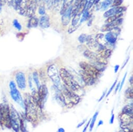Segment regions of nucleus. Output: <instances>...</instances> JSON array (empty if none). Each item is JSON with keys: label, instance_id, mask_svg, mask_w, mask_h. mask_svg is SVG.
Returning <instances> with one entry per match:
<instances>
[{"label": "nucleus", "instance_id": "1", "mask_svg": "<svg viewBox=\"0 0 133 132\" xmlns=\"http://www.w3.org/2000/svg\"><path fill=\"white\" fill-rule=\"evenodd\" d=\"M24 101L25 109V118L31 123H35L38 120V114L36 104L32 101L30 96H27Z\"/></svg>", "mask_w": 133, "mask_h": 132}, {"label": "nucleus", "instance_id": "2", "mask_svg": "<svg viewBox=\"0 0 133 132\" xmlns=\"http://www.w3.org/2000/svg\"><path fill=\"white\" fill-rule=\"evenodd\" d=\"M59 75L65 86L73 91H77L81 89L80 85L66 69L61 68L59 70Z\"/></svg>", "mask_w": 133, "mask_h": 132}, {"label": "nucleus", "instance_id": "3", "mask_svg": "<svg viewBox=\"0 0 133 132\" xmlns=\"http://www.w3.org/2000/svg\"><path fill=\"white\" fill-rule=\"evenodd\" d=\"M61 91L64 97V105L69 108L73 107L74 105H77L79 102V96L66 87L62 86Z\"/></svg>", "mask_w": 133, "mask_h": 132}, {"label": "nucleus", "instance_id": "4", "mask_svg": "<svg viewBox=\"0 0 133 132\" xmlns=\"http://www.w3.org/2000/svg\"><path fill=\"white\" fill-rule=\"evenodd\" d=\"M0 125L2 127L11 128L10 107L6 102L0 104Z\"/></svg>", "mask_w": 133, "mask_h": 132}, {"label": "nucleus", "instance_id": "5", "mask_svg": "<svg viewBox=\"0 0 133 132\" xmlns=\"http://www.w3.org/2000/svg\"><path fill=\"white\" fill-rule=\"evenodd\" d=\"M9 87L10 90V95L12 99L23 109H25L24 101L20 92L17 89L16 85L14 81L12 80L10 82Z\"/></svg>", "mask_w": 133, "mask_h": 132}, {"label": "nucleus", "instance_id": "6", "mask_svg": "<svg viewBox=\"0 0 133 132\" xmlns=\"http://www.w3.org/2000/svg\"><path fill=\"white\" fill-rule=\"evenodd\" d=\"M47 74L48 77L54 84V85L61 90L62 88L61 83V79L58 70L55 64H51L49 66L47 69Z\"/></svg>", "mask_w": 133, "mask_h": 132}, {"label": "nucleus", "instance_id": "7", "mask_svg": "<svg viewBox=\"0 0 133 132\" xmlns=\"http://www.w3.org/2000/svg\"><path fill=\"white\" fill-rule=\"evenodd\" d=\"M81 69L87 74L96 79L100 75V71L95 66H94L86 61H82L79 63Z\"/></svg>", "mask_w": 133, "mask_h": 132}, {"label": "nucleus", "instance_id": "8", "mask_svg": "<svg viewBox=\"0 0 133 132\" xmlns=\"http://www.w3.org/2000/svg\"><path fill=\"white\" fill-rule=\"evenodd\" d=\"M10 113H11V128L15 132H19V118L20 114L16 110L14 107L11 105L10 107Z\"/></svg>", "mask_w": 133, "mask_h": 132}, {"label": "nucleus", "instance_id": "9", "mask_svg": "<svg viewBox=\"0 0 133 132\" xmlns=\"http://www.w3.org/2000/svg\"><path fill=\"white\" fill-rule=\"evenodd\" d=\"M38 91V95L39 99L40 108L41 109L44 107V106L47 100L49 95L48 90L45 84L40 85Z\"/></svg>", "mask_w": 133, "mask_h": 132}, {"label": "nucleus", "instance_id": "10", "mask_svg": "<svg viewBox=\"0 0 133 132\" xmlns=\"http://www.w3.org/2000/svg\"><path fill=\"white\" fill-rule=\"evenodd\" d=\"M15 80L18 87L21 90H24L26 88V79L25 74L19 71L15 75Z\"/></svg>", "mask_w": 133, "mask_h": 132}, {"label": "nucleus", "instance_id": "11", "mask_svg": "<svg viewBox=\"0 0 133 132\" xmlns=\"http://www.w3.org/2000/svg\"><path fill=\"white\" fill-rule=\"evenodd\" d=\"M37 4L36 0H28L26 8L25 15L30 18L34 16L36 11Z\"/></svg>", "mask_w": 133, "mask_h": 132}, {"label": "nucleus", "instance_id": "12", "mask_svg": "<svg viewBox=\"0 0 133 132\" xmlns=\"http://www.w3.org/2000/svg\"><path fill=\"white\" fill-rule=\"evenodd\" d=\"M121 121V125L129 127L132 123V115H130L126 113H122L119 115Z\"/></svg>", "mask_w": 133, "mask_h": 132}, {"label": "nucleus", "instance_id": "13", "mask_svg": "<svg viewBox=\"0 0 133 132\" xmlns=\"http://www.w3.org/2000/svg\"><path fill=\"white\" fill-rule=\"evenodd\" d=\"M72 11V6L69 8L66 11L62 14V24L63 26H67L70 22Z\"/></svg>", "mask_w": 133, "mask_h": 132}, {"label": "nucleus", "instance_id": "14", "mask_svg": "<svg viewBox=\"0 0 133 132\" xmlns=\"http://www.w3.org/2000/svg\"><path fill=\"white\" fill-rule=\"evenodd\" d=\"M124 11V8L121 7V6H117V7H114L113 8H111V9L109 10L107 12H105L103 16L104 17H109L110 16H111L112 15L121 13Z\"/></svg>", "mask_w": 133, "mask_h": 132}, {"label": "nucleus", "instance_id": "15", "mask_svg": "<svg viewBox=\"0 0 133 132\" xmlns=\"http://www.w3.org/2000/svg\"><path fill=\"white\" fill-rule=\"evenodd\" d=\"M81 76L85 83L88 85H92L95 83V80L93 77L85 73L82 70L79 71Z\"/></svg>", "mask_w": 133, "mask_h": 132}, {"label": "nucleus", "instance_id": "16", "mask_svg": "<svg viewBox=\"0 0 133 132\" xmlns=\"http://www.w3.org/2000/svg\"><path fill=\"white\" fill-rule=\"evenodd\" d=\"M39 26L42 29H46L50 27V18L48 15L42 16L39 21Z\"/></svg>", "mask_w": 133, "mask_h": 132}, {"label": "nucleus", "instance_id": "17", "mask_svg": "<svg viewBox=\"0 0 133 132\" xmlns=\"http://www.w3.org/2000/svg\"><path fill=\"white\" fill-rule=\"evenodd\" d=\"M88 2V0H81V1L78 5V7L75 14H77L82 15L83 12H84V11L86 9V8H87Z\"/></svg>", "mask_w": 133, "mask_h": 132}, {"label": "nucleus", "instance_id": "18", "mask_svg": "<svg viewBox=\"0 0 133 132\" xmlns=\"http://www.w3.org/2000/svg\"><path fill=\"white\" fill-rule=\"evenodd\" d=\"M84 55L87 58L94 60L96 62L97 61L98 59L99 58V56H98V54L91 51L90 50H86L84 53Z\"/></svg>", "mask_w": 133, "mask_h": 132}, {"label": "nucleus", "instance_id": "19", "mask_svg": "<svg viewBox=\"0 0 133 132\" xmlns=\"http://www.w3.org/2000/svg\"><path fill=\"white\" fill-rule=\"evenodd\" d=\"M105 40L107 42L111 44H114L116 42L117 40L116 35L112 32H109L105 35Z\"/></svg>", "mask_w": 133, "mask_h": 132}, {"label": "nucleus", "instance_id": "20", "mask_svg": "<svg viewBox=\"0 0 133 132\" xmlns=\"http://www.w3.org/2000/svg\"><path fill=\"white\" fill-rule=\"evenodd\" d=\"M112 54V51L110 49H103L99 52L98 55L99 57L107 59L109 58Z\"/></svg>", "mask_w": 133, "mask_h": 132}, {"label": "nucleus", "instance_id": "21", "mask_svg": "<svg viewBox=\"0 0 133 132\" xmlns=\"http://www.w3.org/2000/svg\"><path fill=\"white\" fill-rule=\"evenodd\" d=\"M63 3L61 10V14L62 15L73 3L74 0H63Z\"/></svg>", "mask_w": 133, "mask_h": 132}, {"label": "nucleus", "instance_id": "22", "mask_svg": "<svg viewBox=\"0 0 133 132\" xmlns=\"http://www.w3.org/2000/svg\"><path fill=\"white\" fill-rule=\"evenodd\" d=\"M122 16H123V13H121L117 14L112 15L111 16H110V17H108V18L105 20V23L107 24H110L111 23H113V22L117 20V19H119Z\"/></svg>", "mask_w": 133, "mask_h": 132}, {"label": "nucleus", "instance_id": "23", "mask_svg": "<svg viewBox=\"0 0 133 132\" xmlns=\"http://www.w3.org/2000/svg\"><path fill=\"white\" fill-rule=\"evenodd\" d=\"M39 23V20L38 18L35 16H32L30 17L28 23V27L29 28H35L37 27Z\"/></svg>", "mask_w": 133, "mask_h": 132}, {"label": "nucleus", "instance_id": "24", "mask_svg": "<svg viewBox=\"0 0 133 132\" xmlns=\"http://www.w3.org/2000/svg\"><path fill=\"white\" fill-rule=\"evenodd\" d=\"M32 79L35 82V83L36 85V87L38 89H39L40 87V84L39 82V75L37 71H35L33 72L32 74Z\"/></svg>", "mask_w": 133, "mask_h": 132}, {"label": "nucleus", "instance_id": "25", "mask_svg": "<svg viewBox=\"0 0 133 132\" xmlns=\"http://www.w3.org/2000/svg\"><path fill=\"white\" fill-rule=\"evenodd\" d=\"M98 114H99V112L97 111L96 112L94 116H92V118L91 119V121H90V124H89V130L91 131L92 130L93 128H94V125H95V122L97 120V117H98Z\"/></svg>", "mask_w": 133, "mask_h": 132}, {"label": "nucleus", "instance_id": "26", "mask_svg": "<svg viewBox=\"0 0 133 132\" xmlns=\"http://www.w3.org/2000/svg\"><path fill=\"white\" fill-rule=\"evenodd\" d=\"M122 113L132 115V108L129 105L125 106L122 109Z\"/></svg>", "mask_w": 133, "mask_h": 132}, {"label": "nucleus", "instance_id": "27", "mask_svg": "<svg viewBox=\"0 0 133 132\" xmlns=\"http://www.w3.org/2000/svg\"><path fill=\"white\" fill-rule=\"evenodd\" d=\"M89 17V11L88 10L86 9L84 12L83 13V16L81 18V24L85 21L86 20H87L88 19Z\"/></svg>", "mask_w": 133, "mask_h": 132}, {"label": "nucleus", "instance_id": "28", "mask_svg": "<svg viewBox=\"0 0 133 132\" xmlns=\"http://www.w3.org/2000/svg\"><path fill=\"white\" fill-rule=\"evenodd\" d=\"M113 0H104L102 3V9L103 10H106L112 3Z\"/></svg>", "mask_w": 133, "mask_h": 132}, {"label": "nucleus", "instance_id": "29", "mask_svg": "<svg viewBox=\"0 0 133 132\" xmlns=\"http://www.w3.org/2000/svg\"><path fill=\"white\" fill-rule=\"evenodd\" d=\"M125 96L129 99H132L133 98V91L132 88H128L126 90Z\"/></svg>", "mask_w": 133, "mask_h": 132}, {"label": "nucleus", "instance_id": "30", "mask_svg": "<svg viewBox=\"0 0 133 132\" xmlns=\"http://www.w3.org/2000/svg\"><path fill=\"white\" fill-rule=\"evenodd\" d=\"M55 1V0H45V1L48 9H51L54 6Z\"/></svg>", "mask_w": 133, "mask_h": 132}, {"label": "nucleus", "instance_id": "31", "mask_svg": "<svg viewBox=\"0 0 133 132\" xmlns=\"http://www.w3.org/2000/svg\"><path fill=\"white\" fill-rule=\"evenodd\" d=\"M13 25L14 26V27L17 29L19 31H21L22 29V26L21 25V24L18 22V20L17 19H15L13 21Z\"/></svg>", "mask_w": 133, "mask_h": 132}, {"label": "nucleus", "instance_id": "32", "mask_svg": "<svg viewBox=\"0 0 133 132\" xmlns=\"http://www.w3.org/2000/svg\"><path fill=\"white\" fill-rule=\"evenodd\" d=\"M87 35L86 34H82L78 38V41L81 43H84L86 41Z\"/></svg>", "mask_w": 133, "mask_h": 132}, {"label": "nucleus", "instance_id": "33", "mask_svg": "<svg viewBox=\"0 0 133 132\" xmlns=\"http://www.w3.org/2000/svg\"><path fill=\"white\" fill-rule=\"evenodd\" d=\"M28 83H29V88L31 90V91H33L35 90L34 86H33V83H32V78L30 75H29L28 76Z\"/></svg>", "mask_w": 133, "mask_h": 132}, {"label": "nucleus", "instance_id": "34", "mask_svg": "<svg viewBox=\"0 0 133 132\" xmlns=\"http://www.w3.org/2000/svg\"><path fill=\"white\" fill-rule=\"evenodd\" d=\"M117 82V80H116L114 81V82L113 83V84L112 85V86H111V87H110V89H109V90L107 92V94H106V96H105L107 97H108V96H109V95L111 93V92L113 91V89L115 87V86L116 85V84Z\"/></svg>", "mask_w": 133, "mask_h": 132}, {"label": "nucleus", "instance_id": "35", "mask_svg": "<svg viewBox=\"0 0 133 132\" xmlns=\"http://www.w3.org/2000/svg\"><path fill=\"white\" fill-rule=\"evenodd\" d=\"M123 2V0H114L113 2L112 6L113 7H117L121 5Z\"/></svg>", "mask_w": 133, "mask_h": 132}, {"label": "nucleus", "instance_id": "36", "mask_svg": "<svg viewBox=\"0 0 133 132\" xmlns=\"http://www.w3.org/2000/svg\"><path fill=\"white\" fill-rule=\"evenodd\" d=\"M38 12L40 15H41L42 16L44 15L45 13V9L44 6L43 5H41L39 8Z\"/></svg>", "mask_w": 133, "mask_h": 132}, {"label": "nucleus", "instance_id": "37", "mask_svg": "<svg viewBox=\"0 0 133 132\" xmlns=\"http://www.w3.org/2000/svg\"><path fill=\"white\" fill-rule=\"evenodd\" d=\"M127 72H126L125 73V75H124L122 80V82L120 83V85H119V92H120L121 91V90H122V87H123V85L124 84L125 81V79H126V76H127Z\"/></svg>", "mask_w": 133, "mask_h": 132}, {"label": "nucleus", "instance_id": "38", "mask_svg": "<svg viewBox=\"0 0 133 132\" xmlns=\"http://www.w3.org/2000/svg\"><path fill=\"white\" fill-rule=\"evenodd\" d=\"M95 0H89V1L88 2V4L87 5V10H89L90 8H91V7L92 6V5L95 4Z\"/></svg>", "mask_w": 133, "mask_h": 132}, {"label": "nucleus", "instance_id": "39", "mask_svg": "<svg viewBox=\"0 0 133 132\" xmlns=\"http://www.w3.org/2000/svg\"><path fill=\"white\" fill-rule=\"evenodd\" d=\"M78 27H79V26H76V27H74V26H71L69 29V30H68L69 33H72L73 32H74L78 28Z\"/></svg>", "mask_w": 133, "mask_h": 132}, {"label": "nucleus", "instance_id": "40", "mask_svg": "<svg viewBox=\"0 0 133 132\" xmlns=\"http://www.w3.org/2000/svg\"><path fill=\"white\" fill-rule=\"evenodd\" d=\"M21 1H22V0H13V5H14V6L15 7V8L17 9L19 6Z\"/></svg>", "mask_w": 133, "mask_h": 132}, {"label": "nucleus", "instance_id": "41", "mask_svg": "<svg viewBox=\"0 0 133 132\" xmlns=\"http://www.w3.org/2000/svg\"><path fill=\"white\" fill-rule=\"evenodd\" d=\"M106 94H107V90H106L105 91H104V92H103L102 95H101V96L100 97V98L98 100V102H100V101L104 98V97L106 96Z\"/></svg>", "mask_w": 133, "mask_h": 132}, {"label": "nucleus", "instance_id": "42", "mask_svg": "<svg viewBox=\"0 0 133 132\" xmlns=\"http://www.w3.org/2000/svg\"><path fill=\"white\" fill-rule=\"evenodd\" d=\"M114 118H115V115L114 113H112L111 114V118H110V124H113L114 123Z\"/></svg>", "mask_w": 133, "mask_h": 132}, {"label": "nucleus", "instance_id": "43", "mask_svg": "<svg viewBox=\"0 0 133 132\" xmlns=\"http://www.w3.org/2000/svg\"><path fill=\"white\" fill-rule=\"evenodd\" d=\"M90 121H91V119L88 121V122L87 123V124H86V125L84 127V129H83L82 132H86V131H87V130L88 128V127L89 126V124H90Z\"/></svg>", "mask_w": 133, "mask_h": 132}, {"label": "nucleus", "instance_id": "44", "mask_svg": "<svg viewBox=\"0 0 133 132\" xmlns=\"http://www.w3.org/2000/svg\"><path fill=\"white\" fill-rule=\"evenodd\" d=\"M87 121V120L86 119H85V120H83L82 122H81V123H79L78 125H77V128H79V127H82L85 123H86V122Z\"/></svg>", "mask_w": 133, "mask_h": 132}, {"label": "nucleus", "instance_id": "45", "mask_svg": "<svg viewBox=\"0 0 133 132\" xmlns=\"http://www.w3.org/2000/svg\"><path fill=\"white\" fill-rule=\"evenodd\" d=\"M119 68V65H118V64H116L114 66V72L115 74L118 72Z\"/></svg>", "mask_w": 133, "mask_h": 132}, {"label": "nucleus", "instance_id": "46", "mask_svg": "<svg viewBox=\"0 0 133 132\" xmlns=\"http://www.w3.org/2000/svg\"><path fill=\"white\" fill-rule=\"evenodd\" d=\"M129 59V57H127V58L126 59V61L124 62V64H123V67H122V69H123V68L125 67V65H126V64L127 63V62L128 61Z\"/></svg>", "mask_w": 133, "mask_h": 132}, {"label": "nucleus", "instance_id": "47", "mask_svg": "<svg viewBox=\"0 0 133 132\" xmlns=\"http://www.w3.org/2000/svg\"><path fill=\"white\" fill-rule=\"evenodd\" d=\"M57 132H65V130L64 129V128L63 127H60L57 130Z\"/></svg>", "mask_w": 133, "mask_h": 132}, {"label": "nucleus", "instance_id": "48", "mask_svg": "<svg viewBox=\"0 0 133 132\" xmlns=\"http://www.w3.org/2000/svg\"><path fill=\"white\" fill-rule=\"evenodd\" d=\"M119 85H120V82H119V83L117 84V85H116V88H115V93H116L117 92V91L119 90Z\"/></svg>", "mask_w": 133, "mask_h": 132}, {"label": "nucleus", "instance_id": "49", "mask_svg": "<svg viewBox=\"0 0 133 132\" xmlns=\"http://www.w3.org/2000/svg\"><path fill=\"white\" fill-rule=\"evenodd\" d=\"M103 124V121L102 120H100L98 123V125L97 127H99L100 125H102Z\"/></svg>", "mask_w": 133, "mask_h": 132}, {"label": "nucleus", "instance_id": "50", "mask_svg": "<svg viewBox=\"0 0 133 132\" xmlns=\"http://www.w3.org/2000/svg\"><path fill=\"white\" fill-rule=\"evenodd\" d=\"M13 0H6V2H8L9 5H12L13 4Z\"/></svg>", "mask_w": 133, "mask_h": 132}, {"label": "nucleus", "instance_id": "51", "mask_svg": "<svg viewBox=\"0 0 133 132\" xmlns=\"http://www.w3.org/2000/svg\"><path fill=\"white\" fill-rule=\"evenodd\" d=\"M129 82L131 85H132V83H133V79H132V76H131L129 79Z\"/></svg>", "mask_w": 133, "mask_h": 132}, {"label": "nucleus", "instance_id": "52", "mask_svg": "<svg viewBox=\"0 0 133 132\" xmlns=\"http://www.w3.org/2000/svg\"><path fill=\"white\" fill-rule=\"evenodd\" d=\"M100 1H101V0H95V4H98V3Z\"/></svg>", "mask_w": 133, "mask_h": 132}, {"label": "nucleus", "instance_id": "53", "mask_svg": "<svg viewBox=\"0 0 133 132\" xmlns=\"http://www.w3.org/2000/svg\"><path fill=\"white\" fill-rule=\"evenodd\" d=\"M45 0H36V1H37V2H44V1H45Z\"/></svg>", "mask_w": 133, "mask_h": 132}]
</instances>
